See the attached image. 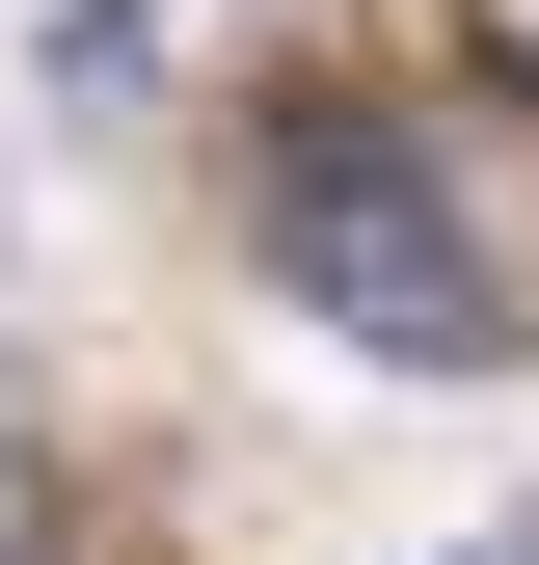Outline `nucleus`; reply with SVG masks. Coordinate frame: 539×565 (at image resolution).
I'll return each instance as SVG.
<instances>
[{"mask_svg":"<svg viewBox=\"0 0 539 565\" xmlns=\"http://www.w3.org/2000/svg\"><path fill=\"white\" fill-rule=\"evenodd\" d=\"M270 269H297V323H351L378 377H486L512 350V269L458 243V189L404 162L378 108H270Z\"/></svg>","mask_w":539,"mask_h":565,"instance_id":"nucleus-1","label":"nucleus"},{"mask_svg":"<svg viewBox=\"0 0 539 565\" xmlns=\"http://www.w3.org/2000/svg\"><path fill=\"white\" fill-rule=\"evenodd\" d=\"M486 28H512V54H539V0H486Z\"/></svg>","mask_w":539,"mask_h":565,"instance_id":"nucleus-2","label":"nucleus"}]
</instances>
